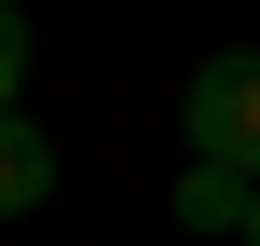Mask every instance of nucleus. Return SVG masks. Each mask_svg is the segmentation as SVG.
Segmentation results:
<instances>
[{
  "label": "nucleus",
  "instance_id": "obj_2",
  "mask_svg": "<svg viewBox=\"0 0 260 246\" xmlns=\"http://www.w3.org/2000/svg\"><path fill=\"white\" fill-rule=\"evenodd\" d=\"M41 192H55V137L27 110H0V219H41Z\"/></svg>",
  "mask_w": 260,
  "mask_h": 246
},
{
  "label": "nucleus",
  "instance_id": "obj_4",
  "mask_svg": "<svg viewBox=\"0 0 260 246\" xmlns=\"http://www.w3.org/2000/svg\"><path fill=\"white\" fill-rule=\"evenodd\" d=\"M14 96H27V14L0 0V110H14Z\"/></svg>",
  "mask_w": 260,
  "mask_h": 246
},
{
  "label": "nucleus",
  "instance_id": "obj_5",
  "mask_svg": "<svg viewBox=\"0 0 260 246\" xmlns=\"http://www.w3.org/2000/svg\"><path fill=\"white\" fill-rule=\"evenodd\" d=\"M247 246H260V219H247Z\"/></svg>",
  "mask_w": 260,
  "mask_h": 246
},
{
  "label": "nucleus",
  "instance_id": "obj_3",
  "mask_svg": "<svg viewBox=\"0 0 260 246\" xmlns=\"http://www.w3.org/2000/svg\"><path fill=\"white\" fill-rule=\"evenodd\" d=\"M260 219V178H233V164H178V233H247Z\"/></svg>",
  "mask_w": 260,
  "mask_h": 246
},
{
  "label": "nucleus",
  "instance_id": "obj_1",
  "mask_svg": "<svg viewBox=\"0 0 260 246\" xmlns=\"http://www.w3.org/2000/svg\"><path fill=\"white\" fill-rule=\"evenodd\" d=\"M178 123H192V164H233V178H260V55H247V41L192 68Z\"/></svg>",
  "mask_w": 260,
  "mask_h": 246
}]
</instances>
